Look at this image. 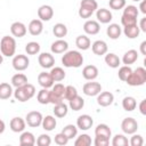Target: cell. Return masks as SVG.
<instances>
[{"mask_svg": "<svg viewBox=\"0 0 146 146\" xmlns=\"http://www.w3.org/2000/svg\"><path fill=\"white\" fill-rule=\"evenodd\" d=\"M83 55L78 51V50H67L64 52L63 57H62V64L65 67H74L78 68L80 66H82L83 64Z\"/></svg>", "mask_w": 146, "mask_h": 146, "instance_id": "cell-1", "label": "cell"}, {"mask_svg": "<svg viewBox=\"0 0 146 146\" xmlns=\"http://www.w3.org/2000/svg\"><path fill=\"white\" fill-rule=\"evenodd\" d=\"M14 97L16 100L21 102V103H24V102H27L30 100L31 98L34 97L35 95V87L31 83H25L21 87H17L14 91Z\"/></svg>", "mask_w": 146, "mask_h": 146, "instance_id": "cell-2", "label": "cell"}, {"mask_svg": "<svg viewBox=\"0 0 146 146\" xmlns=\"http://www.w3.org/2000/svg\"><path fill=\"white\" fill-rule=\"evenodd\" d=\"M0 52L5 57H13L16 52V40L14 36L5 35L0 40Z\"/></svg>", "mask_w": 146, "mask_h": 146, "instance_id": "cell-3", "label": "cell"}, {"mask_svg": "<svg viewBox=\"0 0 146 146\" xmlns=\"http://www.w3.org/2000/svg\"><path fill=\"white\" fill-rule=\"evenodd\" d=\"M127 84L131 86V87H139L143 86L146 82V70L145 67H137L136 70L131 71L130 75L128 76V79L125 80Z\"/></svg>", "mask_w": 146, "mask_h": 146, "instance_id": "cell-4", "label": "cell"}, {"mask_svg": "<svg viewBox=\"0 0 146 146\" xmlns=\"http://www.w3.org/2000/svg\"><path fill=\"white\" fill-rule=\"evenodd\" d=\"M65 94V86L63 83H56L51 87L50 95H49V103L50 104H58L64 100Z\"/></svg>", "mask_w": 146, "mask_h": 146, "instance_id": "cell-5", "label": "cell"}, {"mask_svg": "<svg viewBox=\"0 0 146 146\" xmlns=\"http://www.w3.org/2000/svg\"><path fill=\"white\" fill-rule=\"evenodd\" d=\"M13 67L14 70H16L17 72H22V71H25L29 65H30V59L26 55H22V54H18V55H15L14 58H13Z\"/></svg>", "mask_w": 146, "mask_h": 146, "instance_id": "cell-6", "label": "cell"}, {"mask_svg": "<svg viewBox=\"0 0 146 146\" xmlns=\"http://www.w3.org/2000/svg\"><path fill=\"white\" fill-rule=\"evenodd\" d=\"M82 91L86 96H89V97L97 96L102 91V84L99 82H95L94 80L89 81V82H86L82 87Z\"/></svg>", "mask_w": 146, "mask_h": 146, "instance_id": "cell-7", "label": "cell"}, {"mask_svg": "<svg viewBox=\"0 0 146 146\" xmlns=\"http://www.w3.org/2000/svg\"><path fill=\"white\" fill-rule=\"evenodd\" d=\"M42 114L38 111H31L26 114L25 116V122L29 127L31 128H38L41 125V122H42Z\"/></svg>", "mask_w": 146, "mask_h": 146, "instance_id": "cell-8", "label": "cell"}, {"mask_svg": "<svg viewBox=\"0 0 146 146\" xmlns=\"http://www.w3.org/2000/svg\"><path fill=\"white\" fill-rule=\"evenodd\" d=\"M121 129L125 135H132L138 130V122L133 117H125L121 122Z\"/></svg>", "mask_w": 146, "mask_h": 146, "instance_id": "cell-9", "label": "cell"}, {"mask_svg": "<svg viewBox=\"0 0 146 146\" xmlns=\"http://www.w3.org/2000/svg\"><path fill=\"white\" fill-rule=\"evenodd\" d=\"M94 125V120L89 114H82L76 119V127L82 131L89 130Z\"/></svg>", "mask_w": 146, "mask_h": 146, "instance_id": "cell-10", "label": "cell"}, {"mask_svg": "<svg viewBox=\"0 0 146 146\" xmlns=\"http://www.w3.org/2000/svg\"><path fill=\"white\" fill-rule=\"evenodd\" d=\"M114 102V95L111 91H100L97 95V104L102 107H107Z\"/></svg>", "mask_w": 146, "mask_h": 146, "instance_id": "cell-11", "label": "cell"}, {"mask_svg": "<svg viewBox=\"0 0 146 146\" xmlns=\"http://www.w3.org/2000/svg\"><path fill=\"white\" fill-rule=\"evenodd\" d=\"M38 62H39V65L42 68H46V70L47 68H51L55 65V58L49 52H41L38 56Z\"/></svg>", "mask_w": 146, "mask_h": 146, "instance_id": "cell-12", "label": "cell"}, {"mask_svg": "<svg viewBox=\"0 0 146 146\" xmlns=\"http://www.w3.org/2000/svg\"><path fill=\"white\" fill-rule=\"evenodd\" d=\"M54 16V9L49 5H42L38 9V17L42 22H48Z\"/></svg>", "mask_w": 146, "mask_h": 146, "instance_id": "cell-13", "label": "cell"}, {"mask_svg": "<svg viewBox=\"0 0 146 146\" xmlns=\"http://www.w3.org/2000/svg\"><path fill=\"white\" fill-rule=\"evenodd\" d=\"M83 31L88 35H96L100 31V25L97 21L94 19H87L86 23L83 24Z\"/></svg>", "mask_w": 146, "mask_h": 146, "instance_id": "cell-14", "label": "cell"}, {"mask_svg": "<svg viewBox=\"0 0 146 146\" xmlns=\"http://www.w3.org/2000/svg\"><path fill=\"white\" fill-rule=\"evenodd\" d=\"M10 32H11L13 36H15V38H23V36H25V34L27 32V29H26V25L24 23L14 22L10 25Z\"/></svg>", "mask_w": 146, "mask_h": 146, "instance_id": "cell-15", "label": "cell"}, {"mask_svg": "<svg viewBox=\"0 0 146 146\" xmlns=\"http://www.w3.org/2000/svg\"><path fill=\"white\" fill-rule=\"evenodd\" d=\"M27 30H29V33L33 36H36V35H40L43 31V22L40 21L39 18H35V19H32L27 26Z\"/></svg>", "mask_w": 146, "mask_h": 146, "instance_id": "cell-16", "label": "cell"}, {"mask_svg": "<svg viewBox=\"0 0 146 146\" xmlns=\"http://www.w3.org/2000/svg\"><path fill=\"white\" fill-rule=\"evenodd\" d=\"M9 127H10V130L13 132H23L25 130V127H26V122L24 119L19 117V116H15L10 120L9 122Z\"/></svg>", "mask_w": 146, "mask_h": 146, "instance_id": "cell-17", "label": "cell"}, {"mask_svg": "<svg viewBox=\"0 0 146 146\" xmlns=\"http://www.w3.org/2000/svg\"><path fill=\"white\" fill-rule=\"evenodd\" d=\"M96 18H97V22L98 23L108 24L113 19V15H112V13L108 9L100 8V9H97L96 10Z\"/></svg>", "mask_w": 146, "mask_h": 146, "instance_id": "cell-18", "label": "cell"}, {"mask_svg": "<svg viewBox=\"0 0 146 146\" xmlns=\"http://www.w3.org/2000/svg\"><path fill=\"white\" fill-rule=\"evenodd\" d=\"M50 50L52 54H64L65 51L68 50V43L63 39H58L51 43Z\"/></svg>", "mask_w": 146, "mask_h": 146, "instance_id": "cell-19", "label": "cell"}, {"mask_svg": "<svg viewBox=\"0 0 146 146\" xmlns=\"http://www.w3.org/2000/svg\"><path fill=\"white\" fill-rule=\"evenodd\" d=\"M54 80L49 72H41L38 75V83L41 86V88H51L54 86Z\"/></svg>", "mask_w": 146, "mask_h": 146, "instance_id": "cell-20", "label": "cell"}, {"mask_svg": "<svg viewBox=\"0 0 146 146\" xmlns=\"http://www.w3.org/2000/svg\"><path fill=\"white\" fill-rule=\"evenodd\" d=\"M91 50L95 55L97 56H103L107 52L108 50V47H107V43L104 41V40H96L92 44H91Z\"/></svg>", "mask_w": 146, "mask_h": 146, "instance_id": "cell-21", "label": "cell"}, {"mask_svg": "<svg viewBox=\"0 0 146 146\" xmlns=\"http://www.w3.org/2000/svg\"><path fill=\"white\" fill-rule=\"evenodd\" d=\"M98 68H97V66H95V65H87V66H84L83 67V70H82V76L86 79V80H88V81H92V80H95L97 76H98Z\"/></svg>", "mask_w": 146, "mask_h": 146, "instance_id": "cell-22", "label": "cell"}, {"mask_svg": "<svg viewBox=\"0 0 146 146\" xmlns=\"http://www.w3.org/2000/svg\"><path fill=\"white\" fill-rule=\"evenodd\" d=\"M35 137L30 131H23L19 136V145L21 146H33L35 145Z\"/></svg>", "mask_w": 146, "mask_h": 146, "instance_id": "cell-23", "label": "cell"}, {"mask_svg": "<svg viewBox=\"0 0 146 146\" xmlns=\"http://www.w3.org/2000/svg\"><path fill=\"white\" fill-rule=\"evenodd\" d=\"M106 34H107V36H108L110 39L116 40V39H119V38L121 36V34H122V29L120 27L119 24L112 23V24H110V25L107 26V29H106Z\"/></svg>", "mask_w": 146, "mask_h": 146, "instance_id": "cell-24", "label": "cell"}, {"mask_svg": "<svg viewBox=\"0 0 146 146\" xmlns=\"http://www.w3.org/2000/svg\"><path fill=\"white\" fill-rule=\"evenodd\" d=\"M104 60H105V63L107 64V66H110V67H112V68H117V67L121 65V59H120L119 56L115 55L114 52H106Z\"/></svg>", "mask_w": 146, "mask_h": 146, "instance_id": "cell-25", "label": "cell"}, {"mask_svg": "<svg viewBox=\"0 0 146 146\" xmlns=\"http://www.w3.org/2000/svg\"><path fill=\"white\" fill-rule=\"evenodd\" d=\"M75 46L80 49V50H88L91 47V41L89 39V36H87L86 34H81L78 35L75 39Z\"/></svg>", "mask_w": 146, "mask_h": 146, "instance_id": "cell-26", "label": "cell"}, {"mask_svg": "<svg viewBox=\"0 0 146 146\" xmlns=\"http://www.w3.org/2000/svg\"><path fill=\"white\" fill-rule=\"evenodd\" d=\"M52 112H54V115H55L56 117H59V119H60V117H64V116H66L67 113H68V105L65 104L64 102H60V103H58V104H55Z\"/></svg>", "mask_w": 146, "mask_h": 146, "instance_id": "cell-27", "label": "cell"}, {"mask_svg": "<svg viewBox=\"0 0 146 146\" xmlns=\"http://www.w3.org/2000/svg\"><path fill=\"white\" fill-rule=\"evenodd\" d=\"M14 94L13 86L7 83V82H1L0 83V99L6 100L9 99Z\"/></svg>", "mask_w": 146, "mask_h": 146, "instance_id": "cell-28", "label": "cell"}, {"mask_svg": "<svg viewBox=\"0 0 146 146\" xmlns=\"http://www.w3.org/2000/svg\"><path fill=\"white\" fill-rule=\"evenodd\" d=\"M137 59H138V51L135 50V49H130V50H128V51L124 52V55L122 57V63L124 65H129L130 66Z\"/></svg>", "mask_w": 146, "mask_h": 146, "instance_id": "cell-29", "label": "cell"}, {"mask_svg": "<svg viewBox=\"0 0 146 146\" xmlns=\"http://www.w3.org/2000/svg\"><path fill=\"white\" fill-rule=\"evenodd\" d=\"M57 125V121L55 119V116L52 115H46L43 119H42V122H41V127L46 130V131H52Z\"/></svg>", "mask_w": 146, "mask_h": 146, "instance_id": "cell-30", "label": "cell"}, {"mask_svg": "<svg viewBox=\"0 0 146 146\" xmlns=\"http://www.w3.org/2000/svg\"><path fill=\"white\" fill-rule=\"evenodd\" d=\"M95 136H102L110 139L112 137V130L106 123H99L95 128Z\"/></svg>", "mask_w": 146, "mask_h": 146, "instance_id": "cell-31", "label": "cell"}, {"mask_svg": "<svg viewBox=\"0 0 146 146\" xmlns=\"http://www.w3.org/2000/svg\"><path fill=\"white\" fill-rule=\"evenodd\" d=\"M49 73H50V75H51V78H52V80H54L55 82H60V81H63V80L65 79V76H66L65 71H64L62 67H59V66H55V67L52 66Z\"/></svg>", "mask_w": 146, "mask_h": 146, "instance_id": "cell-32", "label": "cell"}, {"mask_svg": "<svg viewBox=\"0 0 146 146\" xmlns=\"http://www.w3.org/2000/svg\"><path fill=\"white\" fill-rule=\"evenodd\" d=\"M140 33V30L138 27V24H135V25H130V26H124L123 27V34L129 38V39H136L138 38Z\"/></svg>", "mask_w": 146, "mask_h": 146, "instance_id": "cell-33", "label": "cell"}, {"mask_svg": "<svg viewBox=\"0 0 146 146\" xmlns=\"http://www.w3.org/2000/svg\"><path fill=\"white\" fill-rule=\"evenodd\" d=\"M122 107L127 112H132L137 107V100L132 96H125L122 99Z\"/></svg>", "mask_w": 146, "mask_h": 146, "instance_id": "cell-34", "label": "cell"}, {"mask_svg": "<svg viewBox=\"0 0 146 146\" xmlns=\"http://www.w3.org/2000/svg\"><path fill=\"white\" fill-rule=\"evenodd\" d=\"M83 106H84V99H83L82 97H80L79 95L75 96L74 98H72L71 100H68V107H70L72 111L78 112V111L82 110Z\"/></svg>", "mask_w": 146, "mask_h": 146, "instance_id": "cell-35", "label": "cell"}, {"mask_svg": "<svg viewBox=\"0 0 146 146\" xmlns=\"http://www.w3.org/2000/svg\"><path fill=\"white\" fill-rule=\"evenodd\" d=\"M67 32H68V31H67V27H66V25L63 24V23H57V24H55L54 27H52V33H54V35H55L56 38H58V39H63L64 36H66Z\"/></svg>", "mask_w": 146, "mask_h": 146, "instance_id": "cell-36", "label": "cell"}, {"mask_svg": "<svg viewBox=\"0 0 146 146\" xmlns=\"http://www.w3.org/2000/svg\"><path fill=\"white\" fill-rule=\"evenodd\" d=\"M27 83V76L24 73H16L11 76V86L17 88L23 84Z\"/></svg>", "mask_w": 146, "mask_h": 146, "instance_id": "cell-37", "label": "cell"}, {"mask_svg": "<svg viewBox=\"0 0 146 146\" xmlns=\"http://www.w3.org/2000/svg\"><path fill=\"white\" fill-rule=\"evenodd\" d=\"M49 95H50V90L47 88H42L41 90H39L36 95V100L42 105H47L49 104Z\"/></svg>", "mask_w": 146, "mask_h": 146, "instance_id": "cell-38", "label": "cell"}, {"mask_svg": "<svg viewBox=\"0 0 146 146\" xmlns=\"http://www.w3.org/2000/svg\"><path fill=\"white\" fill-rule=\"evenodd\" d=\"M62 132H63L68 139H73V138H75V137L78 136V127L74 125V124H66V125L63 128Z\"/></svg>", "mask_w": 146, "mask_h": 146, "instance_id": "cell-39", "label": "cell"}, {"mask_svg": "<svg viewBox=\"0 0 146 146\" xmlns=\"http://www.w3.org/2000/svg\"><path fill=\"white\" fill-rule=\"evenodd\" d=\"M91 143H92L91 137L88 133H81L74 140V145L75 146H89V145H91Z\"/></svg>", "mask_w": 146, "mask_h": 146, "instance_id": "cell-40", "label": "cell"}, {"mask_svg": "<svg viewBox=\"0 0 146 146\" xmlns=\"http://www.w3.org/2000/svg\"><path fill=\"white\" fill-rule=\"evenodd\" d=\"M112 145L113 146H128L129 145V140H128V138L124 135L116 133L112 138Z\"/></svg>", "mask_w": 146, "mask_h": 146, "instance_id": "cell-41", "label": "cell"}, {"mask_svg": "<svg viewBox=\"0 0 146 146\" xmlns=\"http://www.w3.org/2000/svg\"><path fill=\"white\" fill-rule=\"evenodd\" d=\"M80 7L81 8H84V9H88L92 13H95L97 9H98V3L96 0H81L80 2Z\"/></svg>", "mask_w": 146, "mask_h": 146, "instance_id": "cell-42", "label": "cell"}, {"mask_svg": "<svg viewBox=\"0 0 146 146\" xmlns=\"http://www.w3.org/2000/svg\"><path fill=\"white\" fill-rule=\"evenodd\" d=\"M25 51L27 55H36L40 52V44L35 41H31V42L26 43Z\"/></svg>", "mask_w": 146, "mask_h": 146, "instance_id": "cell-43", "label": "cell"}, {"mask_svg": "<svg viewBox=\"0 0 146 146\" xmlns=\"http://www.w3.org/2000/svg\"><path fill=\"white\" fill-rule=\"evenodd\" d=\"M138 14H139V10L136 6L133 5H128L123 8V14L122 15H125V16H129V17H133V18H137L138 17Z\"/></svg>", "mask_w": 146, "mask_h": 146, "instance_id": "cell-44", "label": "cell"}, {"mask_svg": "<svg viewBox=\"0 0 146 146\" xmlns=\"http://www.w3.org/2000/svg\"><path fill=\"white\" fill-rule=\"evenodd\" d=\"M131 71H132V70H131V67H130L129 65H123V66H121V67L119 68V72H117L119 79H120L121 81L125 82V80H127L128 76L130 75Z\"/></svg>", "mask_w": 146, "mask_h": 146, "instance_id": "cell-45", "label": "cell"}, {"mask_svg": "<svg viewBox=\"0 0 146 146\" xmlns=\"http://www.w3.org/2000/svg\"><path fill=\"white\" fill-rule=\"evenodd\" d=\"M35 144H36L38 146H49V145L51 144V138H50V136L47 135V133H41V135L36 138Z\"/></svg>", "mask_w": 146, "mask_h": 146, "instance_id": "cell-46", "label": "cell"}, {"mask_svg": "<svg viewBox=\"0 0 146 146\" xmlns=\"http://www.w3.org/2000/svg\"><path fill=\"white\" fill-rule=\"evenodd\" d=\"M75 96H78V90L75 87L73 86H66L65 87V94H64V99L66 100H71L72 98H74Z\"/></svg>", "mask_w": 146, "mask_h": 146, "instance_id": "cell-47", "label": "cell"}, {"mask_svg": "<svg viewBox=\"0 0 146 146\" xmlns=\"http://www.w3.org/2000/svg\"><path fill=\"white\" fill-rule=\"evenodd\" d=\"M108 5H110L111 9L120 10V9H123L127 6V0H110Z\"/></svg>", "mask_w": 146, "mask_h": 146, "instance_id": "cell-48", "label": "cell"}, {"mask_svg": "<svg viewBox=\"0 0 146 146\" xmlns=\"http://www.w3.org/2000/svg\"><path fill=\"white\" fill-rule=\"evenodd\" d=\"M143 144H144L143 137L140 135H137L136 132L132 133V136H131V138L129 140V145H131V146H141Z\"/></svg>", "mask_w": 146, "mask_h": 146, "instance_id": "cell-49", "label": "cell"}, {"mask_svg": "<svg viewBox=\"0 0 146 146\" xmlns=\"http://www.w3.org/2000/svg\"><path fill=\"white\" fill-rule=\"evenodd\" d=\"M68 138L63 133V132H59V133H57L56 136H55V144H57V145H59V146H64V145H66L67 143H68Z\"/></svg>", "mask_w": 146, "mask_h": 146, "instance_id": "cell-50", "label": "cell"}, {"mask_svg": "<svg viewBox=\"0 0 146 146\" xmlns=\"http://www.w3.org/2000/svg\"><path fill=\"white\" fill-rule=\"evenodd\" d=\"M121 24L124 26H130V25H135L137 24V18H133V17H129V16H125V15H122L121 17Z\"/></svg>", "mask_w": 146, "mask_h": 146, "instance_id": "cell-51", "label": "cell"}, {"mask_svg": "<svg viewBox=\"0 0 146 146\" xmlns=\"http://www.w3.org/2000/svg\"><path fill=\"white\" fill-rule=\"evenodd\" d=\"M94 144L95 146H108L110 139L106 137H102V136H95Z\"/></svg>", "mask_w": 146, "mask_h": 146, "instance_id": "cell-52", "label": "cell"}, {"mask_svg": "<svg viewBox=\"0 0 146 146\" xmlns=\"http://www.w3.org/2000/svg\"><path fill=\"white\" fill-rule=\"evenodd\" d=\"M78 14H79V16L81 17V18H83V19H88V18H90L91 16H92V11H90V10H88V9H84V8H79V11H78Z\"/></svg>", "mask_w": 146, "mask_h": 146, "instance_id": "cell-53", "label": "cell"}, {"mask_svg": "<svg viewBox=\"0 0 146 146\" xmlns=\"http://www.w3.org/2000/svg\"><path fill=\"white\" fill-rule=\"evenodd\" d=\"M139 112L141 115H146V99H143L140 103H139Z\"/></svg>", "mask_w": 146, "mask_h": 146, "instance_id": "cell-54", "label": "cell"}, {"mask_svg": "<svg viewBox=\"0 0 146 146\" xmlns=\"http://www.w3.org/2000/svg\"><path fill=\"white\" fill-rule=\"evenodd\" d=\"M138 27H139V30L141 32H146V17H143L140 19V23H139Z\"/></svg>", "mask_w": 146, "mask_h": 146, "instance_id": "cell-55", "label": "cell"}, {"mask_svg": "<svg viewBox=\"0 0 146 146\" xmlns=\"http://www.w3.org/2000/svg\"><path fill=\"white\" fill-rule=\"evenodd\" d=\"M139 2H140V5H139V8L138 9H140V11L145 15L146 14V0H140Z\"/></svg>", "mask_w": 146, "mask_h": 146, "instance_id": "cell-56", "label": "cell"}, {"mask_svg": "<svg viewBox=\"0 0 146 146\" xmlns=\"http://www.w3.org/2000/svg\"><path fill=\"white\" fill-rule=\"evenodd\" d=\"M139 50L141 52V55H146V41H143L140 43V47H139Z\"/></svg>", "mask_w": 146, "mask_h": 146, "instance_id": "cell-57", "label": "cell"}, {"mask_svg": "<svg viewBox=\"0 0 146 146\" xmlns=\"http://www.w3.org/2000/svg\"><path fill=\"white\" fill-rule=\"evenodd\" d=\"M5 129H6V124H5V121L0 119V135L5 132Z\"/></svg>", "mask_w": 146, "mask_h": 146, "instance_id": "cell-58", "label": "cell"}, {"mask_svg": "<svg viewBox=\"0 0 146 146\" xmlns=\"http://www.w3.org/2000/svg\"><path fill=\"white\" fill-rule=\"evenodd\" d=\"M2 62H3V55L0 52V65L2 64Z\"/></svg>", "mask_w": 146, "mask_h": 146, "instance_id": "cell-59", "label": "cell"}, {"mask_svg": "<svg viewBox=\"0 0 146 146\" xmlns=\"http://www.w3.org/2000/svg\"><path fill=\"white\" fill-rule=\"evenodd\" d=\"M131 1H137V2H139L140 0H131Z\"/></svg>", "mask_w": 146, "mask_h": 146, "instance_id": "cell-60", "label": "cell"}]
</instances>
